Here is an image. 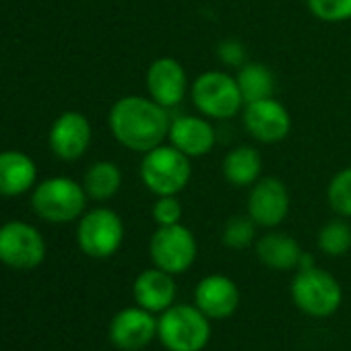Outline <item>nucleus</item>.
Listing matches in <instances>:
<instances>
[{
	"label": "nucleus",
	"instance_id": "1",
	"mask_svg": "<svg viewBox=\"0 0 351 351\" xmlns=\"http://www.w3.org/2000/svg\"><path fill=\"white\" fill-rule=\"evenodd\" d=\"M108 124L122 147L147 153L167 141L171 114L149 95H124L112 106Z\"/></svg>",
	"mask_w": 351,
	"mask_h": 351
},
{
	"label": "nucleus",
	"instance_id": "2",
	"mask_svg": "<svg viewBox=\"0 0 351 351\" xmlns=\"http://www.w3.org/2000/svg\"><path fill=\"white\" fill-rule=\"evenodd\" d=\"M193 159L186 157L167 141L143 153L141 159V182L155 197L180 195L186 191L193 176Z\"/></svg>",
	"mask_w": 351,
	"mask_h": 351
},
{
	"label": "nucleus",
	"instance_id": "3",
	"mask_svg": "<svg viewBox=\"0 0 351 351\" xmlns=\"http://www.w3.org/2000/svg\"><path fill=\"white\" fill-rule=\"evenodd\" d=\"M211 332V318L195 304H173L157 316V341L167 351H203Z\"/></svg>",
	"mask_w": 351,
	"mask_h": 351
},
{
	"label": "nucleus",
	"instance_id": "4",
	"mask_svg": "<svg viewBox=\"0 0 351 351\" xmlns=\"http://www.w3.org/2000/svg\"><path fill=\"white\" fill-rule=\"evenodd\" d=\"M189 97L195 110L213 122L232 120L244 110V97L238 87L236 75L228 71L201 73L191 83Z\"/></svg>",
	"mask_w": 351,
	"mask_h": 351
},
{
	"label": "nucleus",
	"instance_id": "5",
	"mask_svg": "<svg viewBox=\"0 0 351 351\" xmlns=\"http://www.w3.org/2000/svg\"><path fill=\"white\" fill-rule=\"evenodd\" d=\"M289 295L293 306L310 318H328L343 304V287L337 277L316 265L295 271Z\"/></svg>",
	"mask_w": 351,
	"mask_h": 351
},
{
	"label": "nucleus",
	"instance_id": "6",
	"mask_svg": "<svg viewBox=\"0 0 351 351\" xmlns=\"http://www.w3.org/2000/svg\"><path fill=\"white\" fill-rule=\"evenodd\" d=\"M87 199L89 197L83 184H77L64 176H56V178L44 180L36 189L32 203L42 219L52 223H69L85 213Z\"/></svg>",
	"mask_w": 351,
	"mask_h": 351
},
{
	"label": "nucleus",
	"instance_id": "7",
	"mask_svg": "<svg viewBox=\"0 0 351 351\" xmlns=\"http://www.w3.org/2000/svg\"><path fill=\"white\" fill-rule=\"evenodd\" d=\"M149 256L153 267L176 277L186 273L195 265L199 256V244L195 234L184 223L165 226L153 232L149 240Z\"/></svg>",
	"mask_w": 351,
	"mask_h": 351
},
{
	"label": "nucleus",
	"instance_id": "8",
	"mask_svg": "<svg viewBox=\"0 0 351 351\" xmlns=\"http://www.w3.org/2000/svg\"><path fill=\"white\" fill-rule=\"evenodd\" d=\"M124 242V221L108 207H95L81 215L77 228V244L91 258L114 256Z\"/></svg>",
	"mask_w": 351,
	"mask_h": 351
},
{
	"label": "nucleus",
	"instance_id": "9",
	"mask_svg": "<svg viewBox=\"0 0 351 351\" xmlns=\"http://www.w3.org/2000/svg\"><path fill=\"white\" fill-rule=\"evenodd\" d=\"M291 209V197L285 182L277 176H263V178L248 189L246 215L263 230L279 228Z\"/></svg>",
	"mask_w": 351,
	"mask_h": 351
},
{
	"label": "nucleus",
	"instance_id": "10",
	"mask_svg": "<svg viewBox=\"0 0 351 351\" xmlns=\"http://www.w3.org/2000/svg\"><path fill=\"white\" fill-rule=\"evenodd\" d=\"M46 242L42 234L23 221H11L0 228V263L29 271L44 263Z\"/></svg>",
	"mask_w": 351,
	"mask_h": 351
},
{
	"label": "nucleus",
	"instance_id": "11",
	"mask_svg": "<svg viewBox=\"0 0 351 351\" xmlns=\"http://www.w3.org/2000/svg\"><path fill=\"white\" fill-rule=\"evenodd\" d=\"M240 116L250 138L263 145L281 143L291 130V114L281 101L275 99V95L244 104Z\"/></svg>",
	"mask_w": 351,
	"mask_h": 351
},
{
	"label": "nucleus",
	"instance_id": "12",
	"mask_svg": "<svg viewBox=\"0 0 351 351\" xmlns=\"http://www.w3.org/2000/svg\"><path fill=\"white\" fill-rule=\"evenodd\" d=\"M145 87L151 99L171 112L186 99L191 91V81L180 60L171 56H159L147 69Z\"/></svg>",
	"mask_w": 351,
	"mask_h": 351
},
{
	"label": "nucleus",
	"instance_id": "13",
	"mask_svg": "<svg viewBox=\"0 0 351 351\" xmlns=\"http://www.w3.org/2000/svg\"><path fill=\"white\" fill-rule=\"evenodd\" d=\"M110 343L122 351H141L157 339V314L130 306L114 314L108 326Z\"/></svg>",
	"mask_w": 351,
	"mask_h": 351
},
{
	"label": "nucleus",
	"instance_id": "14",
	"mask_svg": "<svg viewBox=\"0 0 351 351\" xmlns=\"http://www.w3.org/2000/svg\"><path fill=\"white\" fill-rule=\"evenodd\" d=\"M167 143L182 151L186 157L197 159L209 155L217 145V128L213 120L197 114L171 116Z\"/></svg>",
	"mask_w": 351,
	"mask_h": 351
},
{
	"label": "nucleus",
	"instance_id": "15",
	"mask_svg": "<svg viewBox=\"0 0 351 351\" xmlns=\"http://www.w3.org/2000/svg\"><path fill=\"white\" fill-rule=\"evenodd\" d=\"M195 306L211 320H226L234 316L240 306V287L232 277L211 273L197 283Z\"/></svg>",
	"mask_w": 351,
	"mask_h": 351
},
{
	"label": "nucleus",
	"instance_id": "16",
	"mask_svg": "<svg viewBox=\"0 0 351 351\" xmlns=\"http://www.w3.org/2000/svg\"><path fill=\"white\" fill-rule=\"evenodd\" d=\"M91 124L81 112H64L56 118L50 130V147L64 161H75L85 155L91 145Z\"/></svg>",
	"mask_w": 351,
	"mask_h": 351
},
{
	"label": "nucleus",
	"instance_id": "17",
	"mask_svg": "<svg viewBox=\"0 0 351 351\" xmlns=\"http://www.w3.org/2000/svg\"><path fill=\"white\" fill-rule=\"evenodd\" d=\"M132 295H134L136 306L159 316L161 312H165L169 306L176 304L178 285H176L173 275H169L157 267H151L136 275V279L132 283Z\"/></svg>",
	"mask_w": 351,
	"mask_h": 351
},
{
	"label": "nucleus",
	"instance_id": "18",
	"mask_svg": "<svg viewBox=\"0 0 351 351\" xmlns=\"http://www.w3.org/2000/svg\"><path fill=\"white\" fill-rule=\"evenodd\" d=\"M254 252L261 265L273 271H298L304 254L300 242L277 228L267 230L263 236L256 238Z\"/></svg>",
	"mask_w": 351,
	"mask_h": 351
},
{
	"label": "nucleus",
	"instance_id": "19",
	"mask_svg": "<svg viewBox=\"0 0 351 351\" xmlns=\"http://www.w3.org/2000/svg\"><path fill=\"white\" fill-rule=\"evenodd\" d=\"M223 180L234 189H250L263 178V155L254 145L230 149L221 161Z\"/></svg>",
	"mask_w": 351,
	"mask_h": 351
},
{
	"label": "nucleus",
	"instance_id": "20",
	"mask_svg": "<svg viewBox=\"0 0 351 351\" xmlns=\"http://www.w3.org/2000/svg\"><path fill=\"white\" fill-rule=\"evenodd\" d=\"M36 163L21 151L0 153V195L17 197L27 193L36 182Z\"/></svg>",
	"mask_w": 351,
	"mask_h": 351
},
{
	"label": "nucleus",
	"instance_id": "21",
	"mask_svg": "<svg viewBox=\"0 0 351 351\" xmlns=\"http://www.w3.org/2000/svg\"><path fill=\"white\" fill-rule=\"evenodd\" d=\"M122 186V171L114 161H95L83 178V189L93 201H110Z\"/></svg>",
	"mask_w": 351,
	"mask_h": 351
},
{
	"label": "nucleus",
	"instance_id": "22",
	"mask_svg": "<svg viewBox=\"0 0 351 351\" xmlns=\"http://www.w3.org/2000/svg\"><path fill=\"white\" fill-rule=\"evenodd\" d=\"M236 81L242 91L244 104L273 97V93H275V75L263 62L248 60L244 66H240L236 71Z\"/></svg>",
	"mask_w": 351,
	"mask_h": 351
},
{
	"label": "nucleus",
	"instance_id": "23",
	"mask_svg": "<svg viewBox=\"0 0 351 351\" xmlns=\"http://www.w3.org/2000/svg\"><path fill=\"white\" fill-rule=\"evenodd\" d=\"M316 244L324 256H330V258L345 256L351 250V226H349V221L343 217L326 221L316 236Z\"/></svg>",
	"mask_w": 351,
	"mask_h": 351
},
{
	"label": "nucleus",
	"instance_id": "24",
	"mask_svg": "<svg viewBox=\"0 0 351 351\" xmlns=\"http://www.w3.org/2000/svg\"><path fill=\"white\" fill-rule=\"evenodd\" d=\"M326 203L337 217L351 219V165L339 169L328 180Z\"/></svg>",
	"mask_w": 351,
	"mask_h": 351
},
{
	"label": "nucleus",
	"instance_id": "25",
	"mask_svg": "<svg viewBox=\"0 0 351 351\" xmlns=\"http://www.w3.org/2000/svg\"><path fill=\"white\" fill-rule=\"evenodd\" d=\"M256 223L248 215L230 217L221 232V242L230 250H246L256 242Z\"/></svg>",
	"mask_w": 351,
	"mask_h": 351
},
{
	"label": "nucleus",
	"instance_id": "26",
	"mask_svg": "<svg viewBox=\"0 0 351 351\" xmlns=\"http://www.w3.org/2000/svg\"><path fill=\"white\" fill-rule=\"evenodd\" d=\"M310 15L322 23H345L351 19V0H306Z\"/></svg>",
	"mask_w": 351,
	"mask_h": 351
},
{
	"label": "nucleus",
	"instance_id": "27",
	"mask_svg": "<svg viewBox=\"0 0 351 351\" xmlns=\"http://www.w3.org/2000/svg\"><path fill=\"white\" fill-rule=\"evenodd\" d=\"M151 217L157 223V228L165 226H176L182 223L184 217V205L180 203L178 195H169V197H157L153 207H151Z\"/></svg>",
	"mask_w": 351,
	"mask_h": 351
},
{
	"label": "nucleus",
	"instance_id": "28",
	"mask_svg": "<svg viewBox=\"0 0 351 351\" xmlns=\"http://www.w3.org/2000/svg\"><path fill=\"white\" fill-rule=\"evenodd\" d=\"M215 54L219 58V62L228 69L238 71L240 66H244L248 62V54H246V46L236 40V38H226L217 44Z\"/></svg>",
	"mask_w": 351,
	"mask_h": 351
}]
</instances>
